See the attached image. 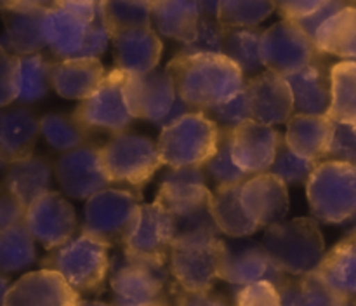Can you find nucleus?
<instances>
[{"label": "nucleus", "mask_w": 356, "mask_h": 306, "mask_svg": "<svg viewBox=\"0 0 356 306\" xmlns=\"http://www.w3.org/2000/svg\"><path fill=\"white\" fill-rule=\"evenodd\" d=\"M106 76L99 58H72L51 63V86L65 99L83 101Z\"/></svg>", "instance_id": "nucleus-25"}, {"label": "nucleus", "mask_w": 356, "mask_h": 306, "mask_svg": "<svg viewBox=\"0 0 356 306\" xmlns=\"http://www.w3.org/2000/svg\"><path fill=\"white\" fill-rule=\"evenodd\" d=\"M315 273L341 298H356V232L325 254Z\"/></svg>", "instance_id": "nucleus-32"}, {"label": "nucleus", "mask_w": 356, "mask_h": 306, "mask_svg": "<svg viewBox=\"0 0 356 306\" xmlns=\"http://www.w3.org/2000/svg\"><path fill=\"white\" fill-rule=\"evenodd\" d=\"M306 197L316 221L329 225L356 223V167L325 160L306 183Z\"/></svg>", "instance_id": "nucleus-4"}, {"label": "nucleus", "mask_w": 356, "mask_h": 306, "mask_svg": "<svg viewBox=\"0 0 356 306\" xmlns=\"http://www.w3.org/2000/svg\"><path fill=\"white\" fill-rule=\"evenodd\" d=\"M275 266L289 277L315 273L325 257V240L315 218H296L264 230L261 239Z\"/></svg>", "instance_id": "nucleus-3"}, {"label": "nucleus", "mask_w": 356, "mask_h": 306, "mask_svg": "<svg viewBox=\"0 0 356 306\" xmlns=\"http://www.w3.org/2000/svg\"><path fill=\"white\" fill-rule=\"evenodd\" d=\"M176 240V226L162 204L153 200L139 209L138 219L127 235L124 254L131 259L165 266Z\"/></svg>", "instance_id": "nucleus-14"}, {"label": "nucleus", "mask_w": 356, "mask_h": 306, "mask_svg": "<svg viewBox=\"0 0 356 306\" xmlns=\"http://www.w3.org/2000/svg\"><path fill=\"white\" fill-rule=\"evenodd\" d=\"M52 167L40 156H26L7 166L6 190L23 205L30 207L37 198L51 191Z\"/></svg>", "instance_id": "nucleus-29"}, {"label": "nucleus", "mask_w": 356, "mask_h": 306, "mask_svg": "<svg viewBox=\"0 0 356 306\" xmlns=\"http://www.w3.org/2000/svg\"><path fill=\"white\" fill-rule=\"evenodd\" d=\"M282 306H346L348 299L334 292L316 273L289 277L278 287Z\"/></svg>", "instance_id": "nucleus-34"}, {"label": "nucleus", "mask_w": 356, "mask_h": 306, "mask_svg": "<svg viewBox=\"0 0 356 306\" xmlns=\"http://www.w3.org/2000/svg\"><path fill=\"white\" fill-rule=\"evenodd\" d=\"M348 6H350V2H346V0H329V2L322 7V9H318L315 14L305 17V19L298 21V23L301 24V28L309 35V37L315 38L318 28L322 26L327 19H330L334 14H337L339 10H343L344 7H348Z\"/></svg>", "instance_id": "nucleus-50"}, {"label": "nucleus", "mask_w": 356, "mask_h": 306, "mask_svg": "<svg viewBox=\"0 0 356 306\" xmlns=\"http://www.w3.org/2000/svg\"><path fill=\"white\" fill-rule=\"evenodd\" d=\"M235 306H282L280 291L273 282H256L240 287L235 296Z\"/></svg>", "instance_id": "nucleus-48"}, {"label": "nucleus", "mask_w": 356, "mask_h": 306, "mask_svg": "<svg viewBox=\"0 0 356 306\" xmlns=\"http://www.w3.org/2000/svg\"><path fill=\"white\" fill-rule=\"evenodd\" d=\"M108 249L110 245L101 240L80 233L65 245L51 250L42 261V268L61 273L79 294H99L111 268Z\"/></svg>", "instance_id": "nucleus-6"}, {"label": "nucleus", "mask_w": 356, "mask_h": 306, "mask_svg": "<svg viewBox=\"0 0 356 306\" xmlns=\"http://www.w3.org/2000/svg\"><path fill=\"white\" fill-rule=\"evenodd\" d=\"M125 96L132 117L152 122L160 129L165 127L167 118L179 99L167 70H155L148 75H129Z\"/></svg>", "instance_id": "nucleus-17"}, {"label": "nucleus", "mask_w": 356, "mask_h": 306, "mask_svg": "<svg viewBox=\"0 0 356 306\" xmlns=\"http://www.w3.org/2000/svg\"><path fill=\"white\" fill-rule=\"evenodd\" d=\"M110 271L113 306H148L167 301L163 298L169 282L165 266L131 259L124 254L111 261Z\"/></svg>", "instance_id": "nucleus-12"}, {"label": "nucleus", "mask_w": 356, "mask_h": 306, "mask_svg": "<svg viewBox=\"0 0 356 306\" xmlns=\"http://www.w3.org/2000/svg\"><path fill=\"white\" fill-rule=\"evenodd\" d=\"M200 0H153V26L160 35L188 44L202 19Z\"/></svg>", "instance_id": "nucleus-31"}, {"label": "nucleus", "mask_w": 356, "mask_h": 306, "mask_svg": "<svg viewBox=\"0 0 356 306\" xmlns=\"http://www.w3.org/2000/svg\"><path fill=\"white\" fill-rule=\"evenodd\" d=\"M40 134L52 150L65 153L83 146L87 136L75 118H70L63 113H47L42 117Z\"/></svg>", "instance_id": "nucleus-40"}, {"label": "nucleus", "mask_w": 356, "mask_h": 306, "mask_svg": "<svg viewBox=\"0 0 356 306\" xmlns=\"http://www.w3.org/2000/svg\"><path fill=\"white\" fill-rule=\"evenodd\" d=\"M209 118L216 122L219 125V129H228L233 131L236 125H240L242 122L249 120L250 118V110H249V101H247V92L242 90L240 94H236L232 99L225 101L219 106L211 108V110L204 111Z\"/></svg>", "instance_id": "nucleus-45"}, {"label": "nucleus", "mask_w": 356, "mask_h": 306, "mask_svg": "<svg viewBox=\"0 0 356 306\" xmlns=\"http://www.w3.org/2000/svg\"><path fill=\"white\" fill-rule=\"evenodd\" d=\"M250 118L263 125L287 124L296 113L294 94L287 79L264 70L250 76L245 86Z\"/></svg>", "instance_id": "nucleus-21"}, {"label": "nucleus", "mask_w": 356, "mask_h": 306, "mask_svg": "<svg viewBox=\"0 0 356 306\" xmlns=\"http://www.w3.org/2000/svg\"><path fill=\"white\" fill-rule=\"evenodd\" d=\"M242 204L259 228L285 221L289 212L287 184L271 172L257 174L242 184Z\"/></svg>", "instance_id": "nucleus-23"}, {"label": "nucleus", "mask_w": 356, "mask_h": 306, "mask_svg": "<svg viewBox=\"0 0 356 306\" xmlns=\"http://www.w3.org/2000/svg\"><path fill=\"white\" fill-rule=\"evenodd\" d=\"M285 143L294 153L313 162H323L334 132L329 115L294 113L287 122Z\"/></svg>", "instance_id": "nucleus-26"}, {"label": "nucleus", "mask_w": 356, "mask_h": 306, "mask_svg": "<svg viewBox=\"0 0 356 306\" xmlns=\"http://www.w3.org/2000/svg\"><path fill=\"white\" fill-rule=\"evenodd\" d=\"M106 0H56L44 14L42 30L52 56L99 58L111 42Z\"/></svg>", "instance_id": "nucleus-1"}, {"label": "nucleus", "mask_w": 356, "mask_h": 306, "mask_svg": "<svg viewBox=\"0 0 356 306\" xmlns=\"http://www.w3.org/2000/svg\"><path fill=\"white\" fill-rule=\"evenodd\" d=\"M325 160L332 162H344L356 167V127L348 124L334 122L332 139L327 150ZM323 160V162H325Z\"/></svg>", "instance_id": "nucleus-46"}, {"label": "nucleus", "mask_w": 356, "mask_h": 306, "mask_svg": "<svg viewBox=\"0 0 356 306\" xmlns=\"http://www.w3.org/2000/svg\"><path fill=\"white\" fill-rule=\"evenodd\" d=\"M56 179L63 193L76 200H89L110 184L101 162L99 148L87 145L59 156L56 163Z\"/></svg>", "instance_id": "nucleus-18"}, {"label": "nucleus", "mask_w": 356, "mask_h": 306, "mask_svg": "<svg viewBox=\"0 0 356 306\" xmlns=\"http://www.w3.org/2000/svg\"><path fill=\"white\" fill-rule=\"evenodd\" d=\"M211 212L219 232L229 239H247L259 230L242 204V184L216 186L212 191Z\"/></svg>", "instance_id": "nucleus-30"}, {"label": "nucleus", "mask_w": 356, "mask_h": 306, "mask_svg": "<svg viewBox=\"0 0 356 306\" xmlns=\"http://www.w3.org/2000/svg\"><path fill=\"white\" fill-rule=\"evenodd\" d=\"M76 306H113V305H106V303H101V301H87V299H80Z\"/></svg>", "instance_id": "nucleus-56"}, {"label": "nucleus", "mask_w": 356, "mask_h": 306, "mask_svg": "<svg viewBox=\"0 0 356 306\" xmlns=\"http://www.w3.org/2000/svg\"><path fill=\"white\" fill-rule=\"evenodd\" d=\"M332 101L329 117L337 124L356 127V61H341L330 70Z\"/></svg>", "instance_id": "nucleus-35"}, {"label": "nucleus", "mask_w": 356, "mask_h": 306, "mask_svg": "<svg viewBox=\"0 0 356 306\" xmlns=\"http://www.w3.org/2000/svg\"><path fill=\"white\" fill-rule=\"evenodd\" d=\"M129 73L113 68L106 73L101 86L87 99L80 101L73 111L76 124L87 132L118 134L132 124L134 117L129 108L125 86Z\"/></svg>", "instance_id": "nucleus-10"}, {"label": "nucleus", "mask_w": 356, "mask_h": 306, "mask_svg": "<svg viewBox=\"0 0 356 306\" xmlns=\"http://www.w3.org/2000/svg\"><path fill=\"white\" fill-rule=\"evenodd\" d=\"M322 56L315 40L298 21L282 19L263 31L261 59L264 68L277 75L289 76L306 68Z\"/></svg>", "instance_id": "nucleus-11"}, {"label": "nucleus", "mask_w": 356, "mask_h": 306, "mask_svg": "<svg viewBox=\"0 0 356 306\" xmlns=\"http://www.w3.org/2000/svg\"><path fill=\"white\" fill-rule=\"evenodd\" d=\"M148 306H174V305H170V303L167 301H162V303H155V305H148Z\"/></svg>", "instance_id": "nucleus-57"}, {"label": "nucleus", "mask_w": 356, "mask_h": 306, "mask_svg": "<svg viewBox=\"0 0 356 306\" xmlns=\"http://www.w3.org/2000/svg\"><path fill=\"white\" fill-rule=\"evenodd\" d=\"M221 129L204 111H190L160 131L159 146L163 166L204 167L216 155Z\"/></svg>", "instance_id": "nucleus-5"}, {"label": "nucleus", "mask_w": 356, "mask_h": 306, "mask_svg": "<svg viewBox=\"0 0 356 306\" xmlns=\"http://www.w3.org/2000/svg\"><path fill=\"white\" fill-rule=\"evenodd\" d=\"M24 214H26V209L9 191H3L2 198H0V230L9 228L17 223H24Z\"/></svg>", "instance_id": "nucleus-52"}, {"label": "nucleus", "mask_w": 356, "mask_h": 306, "mask_svg": "<svg viewBox=\"0 0 356 306\" xmlns=\"http://www.w3.org/2000/svg\"><path fill=\"white\" fill-rule=\"evenodd\" d=\"M174 306H228L222 298L212 292H186L177 285L172 289Z\"/></svg>", "instance_id": "nucleus-51"}, {"label": "nucleus", "mask_w": 356, "mask_h": 306, "mask_svg": "<svg viewBox=\"0 0 356 306\" xmlns=\"http://www.w3.org/2000/svg\"><path fill=\"white\" fill-rule=\"evenodd\" d=\"M313 40L322 54L356 61V6L344 7L327 19Z\"/></svg>", "instance_id": "nucleus-33"}, {"label": "nucleus", "mask_w": 356, "mask_h": 306, "mask_svg": "<svg viewBox=\"0 0 356 306\" xmlns=\"http://www.w3.org/2000/svg\"><path fill=\"white\" fill-rule=\"evenodd\" d=\"M24 2H26V0H2V7L3 10H13L16 9V7L23 6Z\"/></svg>", "instance_id": "nucleus-55"}, {"label": "nucleus", "mask_w": 356, "mask_h": 306, "mask_svg": "<svg viewBox=\"0 0 356 306\" xmlns=\"http://www.w3.org/2000/svg\"><path fill=\"white\" fill-rule=\"evenodd\" d=\"M282 141L277 129L249 118L232 131L233 160L250 177L270 172Z\"/></svg>", "instance_id": "nucleus-19"}, {"label": "nucleus", "mask_w": 356, "mask_h": 306, "mask_svg": "<svg viewBox=\"0 0 356 306\" xmlns=\"http://www.w3.org/2000/svg\"><path fill=\"white\" fill-rule=\"evenodd\" d=\"M111 45L115 52L113 68L124 70L129 75H148L155 72L163 51L159 31L153 26L113 31Z\"/></svg>", "instance_id": "nucleus-22"}, {"label": "nucleus", "mask_w": 356, "mask_h": 306, "mask_svg": "<svg viewBox=\"0 0 356 306\" xmlns=\"http://www.w3.org/2000/svg\"><path fill=\"white\" fill-rule=\"evenodd\" d=\"M44 7L23 6L7 10L6 31L2 37V51L16 56L38 54L45 45L42 21L45 14Z\"/></svg>", "instance_id": "nucleus-27"}, {"label": "nucleus", "mask_w": 356, "mask_h": 306, "mask_svg": "<svg viewBox=\"0 0 356 306\" xmlns=\"http://www.w3.org/2000/svg\"><path fill=\"white\" fill-rule=\"evenodd\" d=\"M218 275L219 280L238 287L264 280L273 282L277 287H280L289 278V275L282 273L275 266L263 243L242 242L240 239H235V242L222 240Z\"/></svg>", "instance_id": "nucleus-15"}, {"label": "nucleus", "mask_w": 356, "mask_h": 306, "mask_svg": "<svg viewBox=\"0 0 356 306\" xmlns=\"http://www.w3.org/2000/svg\"><path fill=\"white\" fill-rule=\"evenodd\" d=\"M24 225L44 249L54 250L75 239L76 212L66 195L51 190L26 209Z\"/></svg>", "instance_id": "nucleus-16"}, {"label": "nucleus", "mask_w": 356, "mask_h": 306, "mask_svg": "<svg viewBox=\"0 0 356 306\" xmlns=\"http://www.w3.org/2000/svg\"><path fill=\"white\" fill-rule=\"evenodd\" d=\"M346 2H350V6H356V0H346Z\"/></svg>", "instance_id": "nucleus-59"}, {"label": "nucleus", "mask_w": 356, "mask_h": 306, "mask_svg": "<svg viewBox=\"0 0 356 306\" xmlns=\"http://www.w3.org/2000/svg\"><path fill=\"white\" fill-rule=\"evenodd\" d=\"M141 209V195L120 188H106L86 202L82 233L106 245L124 243Z\"/></svg>", "instance_id": "nucleus-9"}, {"label": "nucleus", "mask_w": 356, "mask_h": 306, "mask_svg": "<svg viewBox=\"0 0 356 306\" xmlns=\"http://www.w3.org/2000/svg\"><path fill=\"white\" fill-rule=\"evenodd\" d=\"M275 9V0H221L218 21L225 28H257Z\"/></svg>", "instance_id": "nucleus-38"}, {"label": "nucleus", "mask_w": 356, "mask_h": 306, "mask_svg": "<svg viewBox=\"0 0 356 306\" xmlns=\"http://www.w3.org/2000/svg\"><path fill=\"white\" fill-rule=\"evenodd\" d=\"M80 294L61 273L42 268L13 282L2 306H76Z\"/></svg>", "instance_id": "nucleus-20"}, {"label": "nucleus", "mask_w": 356, "mask_h": 306, "mask_svg": "<svg viewBox=\"0 0 356 306\" xmlns=\"http://www.w3.org/2000/svg\"><path fill=\"white\" fill-rule=\"evenodd\" d=\"M261 37L263 31L257 28H225L222 54L235 61L245 75H257L264 68Z\"/></svg>", "instance_id": "nucleus-37"}, {"label": "nucleus", "mask_w": 356, "mask_h": 306, "mask_svg": "<svg viewBox=\"0 0 356 306\" xmlns=\"http://www.w3.org/2000/svg\"><path fill=\"white\" fill-rule=\"evenodd\" d=\"M177 96L195 111H207L245 90L247 80L225 54H177L165 66Z\"/></svg>", "instance_id": "nucleus-2"}, {"label": "nucleus", "mask_w": 356, "mask_h": 306, "mask_svg": "<svg viewBox=\"0 0 356 306\" xmlns=\"http://www.w3.org/2000/svg\"><path fill=\"white\" fill-rule=\"evenodd\" d=\"M155 200L163 205L176 226V239L184 235H219L211 212L212 191L207 184L160 183Z\"/></svg>", "instance_id": "nucleus-13"}, {"label": "nucleus", "mask_w": 356, "mask_h": 306, "mask_svg": "<svg viewBox=\"0 0 356 306\" xmlns=\"http://www.w3.org/2000/svg\"><path fill=\"white\" fill-rule=\"evenodd\" d=\"M101 162L110 183L143 188L163 166L159 146L149 138L134 132L113 134L99 148Z\"/></svg>", "instance_id": "nucleus-7"}, {"label": "nucleus", "mask_w": 356, "mask_h": 306, "mask_svg": "<svg viewBox=\"0 0 356 306\" xmlns=\"http://www.w3.org/2000/svg\"><path fill=\"white\" fill-rule=\"evenodd\" d=\"M33 235L24 223L0 230V268L3 275L16 273L31 266L37 259Z\"/></svg>", "instance_id": "nucleus-36"}, {"label": "nucleus", "mask_w": 356, "mask_h": 306, "mask_svg": "<svg viewBox=\"0 0 356 306\" xmlns=\"http://www.w3.org/2000/svg\"><path fill=\"white\" fill-rule=\"evenodd\" d=\"M320 162H313V160L302 159L298 153L292 152L291 148L284 141H282L280 150H278V155L275 159L273 166H271L270 172L275 174V176L280 177L285 184H292V186H299V184L308 183V179L312 177L313 170L316 169Z\"/></svg>", "instance_id": "nucleus-43"}, {"label": "nucleus", "mask_w": 356, "mask_h": 306, "mask_svg": "<svg viewBox=\"0 0 356 306\" xmlns=\"http://www.w3.org/2000/svg\"><path fill=\"white\" fill-rule=\"evenodd\" d=\"M346 306H356V298L355 299H348Z\"/></svg>", "instance_id": "nucleus-58"}, {"label": "nucleus", "mask_w": 356, "mask_h": 306, "mask_svg": "<svg viewBox=\"0 0 356 306\" xmlns=\"http://www.w3.org/2000/svg\"><path fill=\"white\" fill-rule=\"evenodd\" d=\"M21 63V89L17 101L21 103H35L47 94L51 83V63L44 56L30 54L19 56Z\"/></svg>", "instance_id": "nucleus-41"}, {"label": "nucleus", "mask_w": 356, "mask_h": 306, "mask_svg": "<svg viewBox=\"0 0 356 306\" xmlns=\"http://www.w3.org/2000/svg\"><path fill=\"white\" fill-rule=\"evenodd\" d=\"M225 26L214 17L202 16L195 37L183 44L179 54H222Z\"/></svg>", "instance_id": "nucleus-44"}, {"label": "nucleus", "mask_w": 356, "mask_h": 306, "mask_svg": "<svg viewBox=\"0 0 356 306\" xmlns=\"http://www.w3.org/2000/svg\"><path fill=\"white\" fill-rule=\"evenodd\" d=\"M40 134V120L24 108H14L0 115V160L2 166L33 155Z\"/></svg>", "instance_id": "nucleus-28"}, {"label": "nucleus", "mask_w": 356, "mask_h": 306, "mask_svg": "<svg viewBox=\"0 0 356 306\" xmlns=\"http://www.w3.org/2000/svg\"><path fill=\"white\" fill-rule=\"evenodd\" d=\"M325 54L320 56L316 61L292 75L285 76L294 94L296 113L327 115L332 101V82H330V70L325 63Z\"/></svg>", "instance_id": "nucleus-24"}, {"label": "nucleus", "mask_w": 356, "mask_h": 306, "mask_svg": "<svg viewBox=\"0 0 356 306\" xmlns=\"http://www.w3.org/2000/svg\"><path fill=\"white\" fill-rule=\"evenodd\" d=\"M329 0H275L284 19L301 21L322 9Z\"/></svg>", "instance_id": "nucleus-49"}, {"label": "nucleus", "mask_w": 356, "mask_h": 306, "mask_svg": "<svg viewBox=\"0 0 356 306\" xmlns=\"http://www.w3.org/2000/svg\"><path fill=\"white\" fill-rule=\"evenodd\" d=\"M110 33L139 26H153V0H106Z\"/></svg>", "instance_id": "nucleus-39"}, {"label": "nucleus", "mask_w": 356, "mask_h": 306, "mask_svg": "<svg viewBox=\"0 0 356 306\" xmlns=\"http://www.w3.org/2000/svg\"><path fill=\"white\" fill-rule=\"evenodd\" d=\"M219 3H221V0H200L202 14L205 17H214V19H218Z\"/></svg>", "instance_id": "nucleus-54"}, {"label": "nucleus", "mask_w": 356, "mask_h": 306, "mask_svg": "<svg viewBox=\"0 0 356 306\" xmlns=\"http://www.w3.org/2000/svg\"><path fill=\"white\" fill-rule=\"evenodd\" d=\"M21 63L19 56L2 51L0 59V106H9L19 97Z\"/></svg>", "instance_id": "nucleus-47"}, {"label": "nucleus", "mask_w": 356, "mask_h": 306, "mask_svg": "<svg viewBox=\"0 0 356 306\" xmlns=\"http://www.w3.org/2000/svg\"><path fill=\"white\" fill-rule=\"evenodd\" d=\"M219 235L177 236L170 247L169 271L176 284L186 292H211L219 275Z\"/></svg>", "instance_id": "nucleus-8"}, {"label": "nucleus", "mask_w": 356, "mask_h": 306, "mask_svg": "<svg viewBox=\"0 0 356 306\" xmlns=\"http://www.w3.org/2000/svg\"><path fill=\"white\" fill-rule=\"evenodd\" d=\"M162 183L169 184H207L204 167H179L163 174Z\"/></svg>", "instance_id": "nucleus-53"}, {"label": "nucleus", "mask_w": 356, "mask_h": 306, "mask_svg": "<svg viewBox=\"0 0 356 306\" xmlns=\"http://www.w3.org/2000/svg\"><path fill=\"white\" fill-rule=\"evenodd\" d=\"M204 170L209 174L218 186L225 184H243L250 176H247L235 163L232 155V131L221 129V138L216 155L204 166Z\"/></svg>", "instance_id": "nucleus-42"}]
</instances>
